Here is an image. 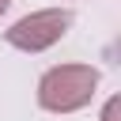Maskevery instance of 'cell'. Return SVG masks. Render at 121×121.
<instances>
[{
	"label": "cell",
	"mask_w": 121,
	"mask_h": 121,
	"mask_svg": "<svg viewBox=\"0 0 121 121\" xmlns=\"http://www.w3.org/2000/svg\"><path fill=\"white\" fill-rule=\"evenodd\" d=\"M8 8H11V0H0V15H4V11H8Z\"/></svg>",
	"instance_id": "277c9868"
},
{
	"label": "cell",
	"mask_w": 121,
	"mask_h": 121,
	"mask_svg": "<svg viewBox=\"0 0 121 121\" xmlns=\"http://www.w3.org/2000/svg\"><path fill=\"white\" fill-rule=\"evenodd\" d=\"M72 30V11L68 8H38L23 19H15L4 30V42L19 53H45L53 49L64 34Z\"/></svg>",
	"instance_id": "7a4b0ae2"
},
{
	"label": "cell",
	"mask_w": 121,
	"mask_h": 121,
	"mask_svg": "<svg viewBox=\"0 0 121 121\" xmlns=\"http://www.w3.org/2000/svg\"><path fill=\"white\" fill-rule=\"evenodd\" d=\"M117 110H121V98L113 95V98H110V102L102 106V121H117Z\"/></svg>",
	"instance_id": "3957f363"
},
{
	"label": "cell",
	"mask_w": 121,
	"mask_h": 121,
	"mask_svg": "<svg viewBox=\"0 0 121 121\" xmlns=\"http://www.w3.org/2000/svg\"><path fill=\"white\" fill-rule=\"evenodd\" d=\"M98 68L72 60V64H53L42 72L38 79V106L49 113H76L83 106H91V98L98 95Z\"/></svg>",
	"instance_id": "6da1fadb"
}]
</instances>
